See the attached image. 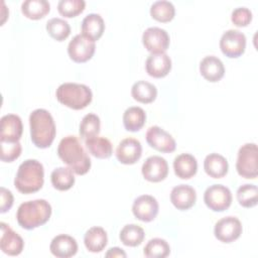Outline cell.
<instances>
[{
    "instance_id": "cell-9",
    "label": "cell",
    "mask_w": 258,
    "mask_h": 258,
    "mask_svg": "<svg viewBox=\"0 0 258 258\" xmlns=\"http://www.w3.org/2000/svg\"><path fill=\"white\" fill-rule=\"evenodd\" d=\"M95 41L84 34H77L68 45V53L75 62H86L95 53Z\"/></svg>"
},
{
    "instance_id": "cell-28",
    "label": "cell",
    "mask_w": 258,
    "mask_h": 258,
    "mask_svg": "<svg viewBox=\"0 0 258 258\" xmlns=\"http://www.w3.org/2000/svg\"><path fill=\"white\" fill-rule=\"evenodd\" d=\"M146 120L145 111L140 107H129L123 114V124L127 131L136 132L139 131Z\"/></svg>"
},
{
    "instance_id": "cell-35",
    "label": "cell",
    "mask_w": 258,
    "mask_h": 258,
    "mask_svg": "<svg viewBox=\"0 0 258 258\" xmlns=\"http://www.w3.org/2000/svg\"><path fill=\"white\" fill-rule=\"evenodd\" d=\"M100 128H101L100 118L94 113H89L83 117L80 123L79 132L81 137L86 140L88 138L97 136L100 132Z\"/></svg>"
},
{
    "instance_id": "cell-17",
    "label": "cell",
    "mask_w": 258,
    "mask_h": 258,
    "mask_svg": "<svg viewBox=\"0 0 258 258\" xmlns=\"http://www.w3.org/2000/svg\"><path fill=\"white\" fill-rule=\"evenodd\" d=\"M23 132V125L20 117L15 114H7L1 118L0 141H19Z\"/></svg>"
},
{
    "instance_id": "cell-5",
    "label": "cell",
    "mask_w": 258,
    "mask_h": 258,
    "mask_svg": "<svg viewBox=\"0 0 258 258\" xmlns=\"http://www.w3.org/2000/svg\"><path fill=\"white\" fill-rule=\"evenodd\" d=\"M56 99L62 105L73 109L82 110L86 108L93 99V93L91 89L78 83H63L55 92Z\"/></svg>"
},
{
    "instance_id": "cell-23",
    "label": "cell",
    "mask_w": 258,
    "mask_h": 258,
    "mask_svg": "<svg viewBox=\"0 0 258 258\" xmlns=\"http://www.w3.org/2000/svg\"><path fill=\"white\" fill-rule=\"evenodd\" d=\"M84 243L88 251L92 253H99L107 246V233L102 227H92L86 232L84 236Z\"/></svg>"
},
{
    "instance_id": "cell-27",
    "label": "cell",
    "mask_w": 258,
    "mask_h": 258,
    "mask_svg": "<svg viewBox=\"0 0 258 258\" xmlns=\"http://www.w3.org/2000/svg\"><path fill=\"white\" fill-rule=\"evenodd\" d=\"M131 95L139 103L149 104L157 97L156 87L146 81H138L131 88Z\"/></svg>"
},
{
    "instance_id": "cell-15",
    "label": "cell",
    "mask_w": 258,
    "mask_h": 258,
    "mask_svg": "<svg viewBox=\"0 0 258 258\" xmlns=\"http://www.w3.org/2000/svg\"><path fill=\"white\" fill-rule=\"evenodd\" d=\"M142 155V145L139 140L128 137L118 144L116 149V157L119 162L123 164H134L136 163Z\"/></svg>"
},
{
    "instance_id": "cell-19",
    "label": "cell",
    "mask_w": 258,
    "mask_h": 258,
    "mask_svg": "<svg viewBox=\"0 0 258 258\" xmlns=\"http://www.w3.org/2000/svg\"><path fill=\"white\" fill-rule=\"evenodd\" d=\"M49 250L57 258H70L77 254L78 243L72 236L60 234L51 240Z\"/></svg>"
},
{
    "instance_id": "cell-8",
    "label": "cell",
    "mask_w": 258,
    "mask_h": 258,
    "mask_svg": "<svg viewBox=\"0 0 258 258\" xmlns=\"http://www.w3.org/2000/svg\"><path fill=\"white\" fill-rule=\"evenodd\" d=\"M220 48L222 52L230 58L241 56L246 48L245 34L237 29L225 31L220 39Z\"/></svg>"
},
{
    "instance_id": "cell-40",
    "label": "cell",
    "mask_w": 258,
    "mask_h": 258,
    "mask_svg": "<svg viewBox=\"0 0 258 258\" xmlns=\"http://www.w3.org/2000/svg\"><path fill=\"white\" fill-rule=\"evenodd\" d=\"M0 198H1L0 212L2 214H4L7 211H9L11 209V207L13 206L14 198H13L12 192L3 186H1V188H0Z\"/></svg>"
},
{
    "instance_id": "cell-25",
    "label": "cell",
    "mask_w": 258,
    "mask_h": 258,
    "mask_svg": "<svg viewBox=\"0 0 258 258\" xmlns=\"http://www.w3.org/2000/svg\"><path fill=\"white\" fill-rule=\"evenodd\" d=\"M105 30V22L100 14L90 13L82 21V34L91 38L92 40H98Z\"/></svg>"
},
{
    "instance_id": "cell-26",
    "label": "cell",
    "mask_w": 258,
    "mask_h": 258,
    "mask_svg": "<svg viewBox=\"0 0 258 258\" xmlns=\"http://www.w3.org/2000/svg\"><path fill=\"white\" fill-rule=\"evenodd\" d=\"M89 152L96 158L105 159L112 155L113 147L109 139L100 136H94L85 140Z\"/></svg>"
},
{
    "instance_id": "cell-11",
    "label": "cell",
    "mask_w": 258,
    "mask_h": 258,
    "mask_svg": "<svg viewBox=\"0 0 258 258\" xmlns=\"http://www.w3.org/2000/svg\"><path fill=\"white\" fill-rule=\"evenodd\" d=\"M142 43L151 53H163L169 45L167 31L160 27H148L142 34Z\"/></svg>"
},
{
    "instance_id": "cell-34",
    "label": "cell",
    "mask_w": 258,
    "mask_h": 258,
    "mask_svg": "<svg viewBox=\"0 0 258 258\" xmlns=\"http://www.w3.org/2000/svg\"><path fill=\"white\" fill-rule=\"evenodd\" d=\"M143 253L147 258H164L169 255L170 247L164 239L153 238L147 242Z\"/></svg>"
},
{
    "instance_id": "cell-41",
    "label": "cell",
    "mask_w": 258,
    "mask_h": 258,
    "mask_svg": "<svg viewBox=\"0 0 258 258\" xmlns=\"http://www.w3.org/2000/svg\"><path fill=\"white\" fill-rule=\"evenodd\" d=\"M105 255L106 257H126L127 256L126 253L121 248H118V247L110 248Z\"/></svg>"
},
{
    "instance_id": "cell-1",
    "label": "cell",
    "mask_w": 258,
    "mask_h": 258,
    "mask_svg": "<svg viewBox=\"0 0 258 258\" xmlns=\"http://www.w3.org/2000/svg\"><path fill=\"white\" fill-rule=\"evenodd\" d=\"M57 154L62 162L78 175L86 174L91 168V159L88 153L78 137L74 135L66 136L59 141Z\"/></svg>"
},
{
    "instance_id": "cell-36",
    "label": "cell",
    "mask_w": 258,
    "mask_h": 258,
    "mask_svg": "<svg viewBox=\"0 0 258 258\" xmlns=\"http://www.w3.org/2000/svg\"><path fill=\"white\" fill-rule=\"evenodd\" d=\"M237 201L244 208H253L258 202V188L255 184L246 183L237 189Z\"/></svg>"
},
{
    "instance_id": "cell-18",
    "label": "cell",
    "mask_w": 258,
    "mask_h": 258,
    "mask_svg": "<svg viewBox=\"0 0 258 258\" xmlns=\"http://www.w3.org/2000/svg\"><path fill=\"white\" fill-rule=\"evenodd\" d=\"M196 190L188 184H179L171 189L170 202L177 210L186 211L196 204Z\"/></svg>"
},
{
    "instance_id": "cell-39",
    "label": "cell",
    "mask_w": 258,
    "mask_h": 258,
    "mask_svg": "<svg viewBox=\"0 0 258 258\" xmlns=\"http://www.w3.org/2000/svg\"><path fill=\"white\" fill-rule=\"evenodd\" d=\"M231 20L236 26H247L252 20V12L247 7H237L232 11Z\"/></svg>"
},
{
    "instance_id": "cell-4",
    "label": "cell",
    "mask_w": 258,
    "mask_h": 258,
    "mask_svg": "<svg viewBox=\"0 0 258 258\" xmlns=\"http://www.w3.org/2000/svg\"><path fill=\"white\" fill-rule=\"evenodd\" d=\"M51 216V206L43 199L22 203L17 210L16 220L19 226L32 230L45 224Z\"/></svg>"
},
{
    "instance_id": "cell-24",
    "label": "cell",
    "mask_w": 258,
    "mask_h": 258,
    "mask_svg": "<svg viewBox=\"0 0 258 258\" xmlns=\"http://www.w3.org/2000/svg\"><path fill=\"white\" fill-rule=\"evenodd\" d=\"M204 169L209 176L213 178H221L228 173L229 164L223 155L219 153H211L205 158Z\"/></svg>"
},
{
    "instance_id": "cell-2",
    "label": "cell",
    "mask_w": 258,
    "mask_h": 258,
    "mask_svg": "<svg viewBox=\"0 0 258 258\" xmlns=\"http://www.w3.org/2000/svg\"><path fill=\"white\" fill-rule=\"evenodd\" d=\"M30 138L38 148H47L54 140L56 129L51 114L45 109H36L29 115Z\"/></svg>"
},
{
    "instance_id": "cell-21",
    "label": "cell",
    "mask_w": 258,
    "mask_h": 258,
    "mask_svg": "<svg viewBox=\"0 0 258 258\" xmlns=\"http://www.w3.org/2000/svg\"><path fill=\"white\" fill-rule=\"evenodd\" d=\"M200 73L207 81L216 83L224 77L225 67L219 57L215 55H208L200 62Z\"/></svg>"
},
{
    "instance_id": "cell-3",
    "label": "cell",
    "mask_w": 258,
    "mask_h": 258,
    "mask_svg": "<svg viewBox=\"0 0 258 258\" xmlns=\"http://www.w3.org/2000/svg\"><path fill=\"white\" fill-rule=\"evenodd\" d=\"M44 182L43 165L36 159H26L18 167L14 186L16 189L25 195L38 191Z\"/></svg>"
},
{
    "instance_id": "cell-7",
    "label": "cell",
    "mask_w": 258,
    "mask_h": 258,
    "mask_svg": "<svg viewBox=\"0 0 258 258\" xmlns=\"http://www.w3.org/2000/svg\"><path fill=\"white\" fill-rule=\"evenodd\" d=\"M204 202L210 210L223 212L232 204V192L223 184H213L205 190Z\"/></svg>"
},
{
    "instance_id": "cell-31",
    "label": "cell",
    "mask_w": 258,
    "mask_h": 258,
    "mask_svg": "<svg viewBox=\"0 0 258 258\" xmlns=\"http://www.w3.org/2000/svg\"><path fill=\"white\" fill-rule=\"evenodd\" d=\"M144 230L135 224H128L123 227L119 238L121 242L128 247L139 246L144 240Z\"/></svg>"
},
{
    "instance_id": "cell-16",
    "label": "cell",
    "mask_w": 258,
    "mask_h": 258,
    "mask_svg": "<svg viewBox=\"0 0 258 258\" xmlns=\"http://www.w3.org/2000/svg\"><path fill=\"white\" fill-rule=\"evenodd\" d=\"M1 237H0V249L3 253L9 256L19 255L24 247L23 239L14 232L9 225L1 222Z\"/></svg>"
},
{
    "instance_id": "cell-12",
    "label": "cell",
    "mask_w": 258,
    "mask_h": 258,
    "mask_svg": "<svg viewBox=\"0 0 258 258\" xmlns=\"http://www.w3.org/2000/svg\"><path fill=\"white\" fill-rule=\"evenodd\" d=\"M158 202L150 195H142L136 198L132 205V213L135 218L145 223L153 221L158 214Z\"/></svg>"
},
{
    "instance_id": "cell-38",
    "label": "cell",
    "mask_w": 258,
    "mask_h": 258,
    "mask_svg": "<svg viewBox=\"0 0 258 258\" xmlns=\"http://www.w3.org/2000/svg\"><path fill=\"white\" fill-rule=\"evenodd\" d=\"M1 151L0 158L4 162H12L17 159L22 151V147L19 141L16 142H5L0 141Z\"/></svg>"
},
{
    "instance_id": "cell-20",
    "label": "cell",
    "mask_w": 258,
    "mask_h": 258,
    "mask_svg": "<svg viewBox=\"0 0 258 258\" xmlns=\"http://www.w3.org/2000/svg\"><path fill=\"white\" fill-rule=\"evenodd\" d=\"M145 69L150 77L160 79L168 75L171 70V59L165 53H151L145 62Z\"/></svg>"
},
{
    "instance_id": "cell-29",
    "label": "cell",
    "mask_w": 258,
    "mask_h": 258,
    "mask_svg": "<svg viewBox=\"0 0 258 258\" xmlns=\"http://www.w3.org/2000/svg\"><path fill=\"white\" fill-rule=\"evenodd\" d=\"M74 171L70 167H57L50 174L52 186L57 190H68L75 184Z\"/></svg>"
},
{
    "instance_id": "cell-37",
    "label": "cell",
    "mask_w": 258,
    "mask_h": 258,
    "mask_svg": "<svg viewBox=\"0 0 258 258\" xmlns=\"http://www.w3.org/2000/svg\"><path fill=\"white\" fill-rule=\"evenodd\" d=\"M85 6L86 2L84 0H60L57 3V10L60 15L72 18L82 13Z\"/></svg>"
},
{
    "instance_id": "cell-32",
    "label": "cell",
    "mask_w": 258,
    "mask_h": 258,
    "mask_svg": "<svg viewBox=\"0 0 258 258\" xmlns=\"http://www.w3.org/2000/svg\"><path fill=\"white\" fill-rule=\"evenodd\" d=\"M175 8L173 4L166 0L155 1L150 7V15L159 22H169L173 19Z\"/></svg>"
},
{
    "instance_id": "cell-10",
    "label": "cell",
    "mask_w": 258,
    "mask_h": 258,
    "mask_svg": "<svg viewBox=\"0 0 258 258\" xmlns=\"http://www.w3.org/2000/svg\"><path fill=\"white\" fill-rule=\"evenodd\" d=\"M242 231L243 228L240 220L236 217L228 216L215 224L214 235L223 243H232L241 236Z\"/></svg>"
},
{
    "instance_id": "cell-33",
    "label": "cell",
    "mask_w": 258,
    "mask_h": 258,
    "mask_svg": "<svg viewBox=\"0 0 258 258\" xmlns=\"http://www.w3.org/2000/svg\"><path fill=\"white\" fill-rule=\"evenodd\" d=\"M46 31L53 39L62 41L71 34V26L64 19L53 17L46 22Z\"/></svg>"
},
{
    "instance_id": "cell-6",
    "label": "cell",
    "mask_w": 258,
    "mask_h": 258,
    "mask_svg": "<svg viewBox=\"0 0 258 258\" xmlns=\"http://www.w3.org/2000/svg\"><path fill=\"white\" fill-rule=\"evenodd\" d=\"M258 148L256 143H246L238 151L236 169L240 176L254 179L258 175Z\"/></svg>"
},
{
    "instance_id": "cell-22",
    "label": "cell",
    "mask_w": 258,
    "mask_h": 258,
    "mask_svg": "<svg viewBox=\"0 0 258 258\" xmlns=\"http://www.w3.org/2000/svg\"><path fill=\"white\" fill-rule=\"evenodd\" d=\"M173 170L177 177L181 179L191 178L198 171V161L189 153H181L173 160Z\"/></svg>"
},
{
    "instance_id": "cell-30",
    "label": "cell",
    "mask_w": 258,
    "mask_h": 258,
    "mask_svg": "<svg viewBox=\"0 0 258 258\" xmlns=\"http://www.w3.org/2000/svg\"><path fill=\"white\" fill-rule=\"evenodd\" d=\"M50 10L46 0H26L21 4V11L29 19L37 20L43 18Z\"/></svg>"
},
{
    "instance_id": "cell-14",
    "label": "cell",
    "mask_w": 258,
    "mask_h": 258,
    "mask_svg": "<svg viewBox=\"0 0 258 258\" xmlns=\"http://www.w3.org/2000/svg\"><path fill=\"white\" fill-rule=\"evenodd\" d=\"M141 172L143 177L150 182H159L168 174L167 161L158 155L149 156L142 164Z\"/></svg>"
},
{
    "instance_id": "cell-13",
    "label": "cell",
    "mask_w": 258,
    "mask_h": 258,
    "mask_svg": "<svg viewBox=\"0 0 258 258\" xmlns=\"http://www.w3.org/2000/svg\"><path fill=\"white\" fill-rule=\"evenodd\" d=\"M145 137L147 143L157 151L163 153H170L175 150V140L168 132H166L159 126L149 127Z\"/></svg>"
}]
</instances>
